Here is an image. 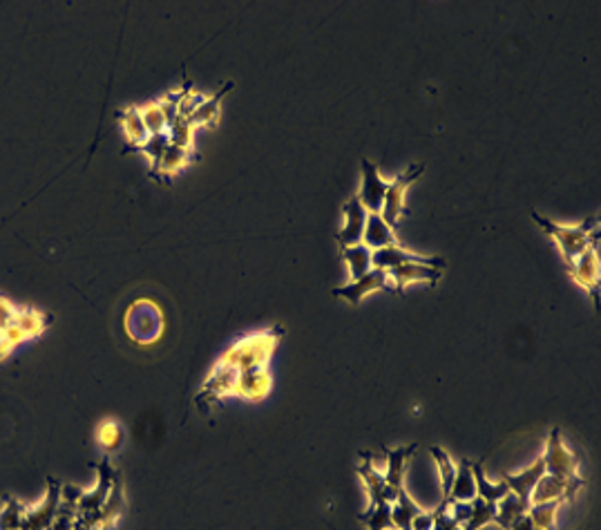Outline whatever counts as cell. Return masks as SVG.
Here are the masks:
<instances>
[{
  "label": "cell",
  "instance_id": "19",
  "mask_svg": "<svg viewBox=\"0 0 601 530\" xmlns=\"http://www.w3.org/2000/svg\"><path fill=\"white\" fill-rule=\"evenodd\" d=\"M416 450H418L416 443H411V446L396 448V450H385V454H387V472H385L387 486H391V488H396V490L405 488L407 463H409V459L414 457Z\"/></svg>",
  "mask_w": 601,
  "mask_h": 530
},
{
  "label": "cell",
  "instance_id": "20",
  "mask_svg": "<svg viewBox=\"0 0 601 530\" xmlns=\"http://www.w3.org/2000/svg\"><path fill=\"white\" fill-rule=\"evenodd\" d=\"M362 244L369 246L371 251H376V249H385V246L399 244V240H396L394 229L387 226V222L382 220L380 213H369L367 224H364Z\"/></svg>",
  "mask_w": 601,
  "mask_h": 530
},
{
  "label": "cell",
  "instance_id": "32",
  "mask_svg": "<svg viewBox=\"0 0 601 530\" xmlns=\"http://www.w3.org/2000/svg\"><path fill=\"white\" fill-rule=\"evenodd\" d=\"M561 501H546V504H530L528 517L539 530H555L557 513H559Z\"/></svg>",
  "mask_w": 601,
  "mask_h": 530
},
{
  "label": "cell",
  "instance_id": "11",
  "mask_svg": "<svg viewBox=\"0 0 601 530\" xmlns=\"http://www.w3.org/2000/svg\"><path fill=\"white\" fill-rule=\"evenodd\" d=\"M385 289L394 291V289H391L390 273L380 271V269H371L367 276L358 278V280H352L349 285L333 289V296L343 298V300H347L349 305H361V302L369 296V293L385 291Z\"/></svg>",
  "mask_w": 601,
  "mask_h": 530
},
{
  "label": "cell",
  "instance_id": "17",
  "mask_svg": "<svg viewBox=\"0 0 601 530\" xmlns=\"http://www.w3.org/2000/svg\"><path fill=\"white\" fill-rule=\"evenodd\" d=\"M543 475H546V463H543V459L539 457L532 466L525 468V470H521V472H517V475H505L503 481L508 484L510 492L517 495L519 499H521V504L530 508V497H532L534 486L541 481Z\"/></svg>",
  "mask_w": 601,
  "mask_h": 530
},
{
  "label": "cell",
  "instance_id": "2",
  "mask_svg": "<svg viewBox=\"0 0 601 530\" xmlns=\"http://www.w3.org/2000/svg\"><path fill=\"white\" fill-rule=\"evenodd\" d=\"M164 311L150 298H136L123 316V329H126L127 338L141 347L157 343L164 334Z\"/></svg>",
  "mask_w": 601,
  "mask_h": 530
},
{
  "label": "cell",
  "instance_id": "23",
  "mask_svg": "<svg viewBox=\"0 0 601 530\" xmlns=\"http://www.w3.org/2000/svg\"><path fill=\"white\" fill-rule=\"evenodd\" d=\"M117 117H119V121L123 126V135H126V139H127L126 150L136 148V146H141L150 137L148 130H146V123L139 115V108L136 106L126 108V110H121Z\"/></svg>",
  "mask_w": 601,
  "mask_h": 530
},
{
  "label": "cell",
  "instance_id": "33",
  "mask_svg": "<svg viewBox=\"0 0 601 530\" xmlns=\"http://www.w3.org/2000/svg\"><path fill=\"white\" fill-rule=\"evenodd\" d=\"M429 454L434 457V463H437V468H438V477H441L443 501H447L449 490H452V484H454V477H456V463H454L452 459H449V454L438 446L429 448Z\"/></svg>",
  "mask_w": 601,
  "mask_h": 530
},
{
  "label": "cell",
  "instance_id": "37",
  "mask_svg": "<svg viewBox=\"0 0 601 530\" xmlns=\"http://www.w3.org/2000/svg\"><path fill=\"white\" fill-rule=\"evenodd\" d=\"M16 314H18V307L14 305L12 300H7L5 296H0V334H3V331L14 323Z\"/></svg>",
  "mask_w": 601,
  "mask_h": 530
},
{
  "label": "cell",
  "instance_id": "35",
  "mask_svg": "<svg viewBox=\"0 0 601 530\" xmlns=\"http://www.w3.org/2000/svg\"><path fill=\"white\" fill-rule=\"evenodd\" d=\"M139 115L146 123L148 135H159V132H168V121H165L164 108L159 101H150L146 106H139Z\"/></svg>",
  "mask_w": 601,
  "mask_h": 530
},
{
  "label": "cell",
  "instance_id": "6",
  "mask_svg": "<svg viewBox=\"0 0 601 530\" xmlns=\"http://www.w3.org/2000/svg\"><path fill=\"white\" fill-rule=\"evenodd\" d=\"M543 463H546V475L563 477V479H577L579 477V459L572 450L566 448L559 430H552L548 437L546 452H543Z\"/></svg>",
  "mask_w": 601,
  "mask_h": 530
},
{
  "label": "cell",
  "instance_id": "36",
  "mask_svg": "<svg viewBox=\"0 0 601 530\" xmlns=\"http://www.w3.org/2000/svg\"><path fill=\"white\" fill-rule=\"evenodd\" d=\"M25 506L14 497H7L3 513H0V530H21L23 517H25Z\"/></svg>",
  "mask_w": 601,
  "mask_h": 530
},
{
  "label": "cell",
  "instance_id": "22",
  "mask_svg": "<svg viewBox=\"0 0 601 530\" xmlns=\"http://www.w3.org/2000/svg\"><path fill=\"white\" fill-rule=\"evenodd\" d=\"M476 497V484L474 475H472V461L461 459L456 463V477H454L452 490H449V501H472Z\"/></svg>",
  "mask_w": 601,
  "mask_h": 530
},
{
  "label": "cell",
  "instance_id": "38",
  "mask_svg": "<svg viewBox=\"0 0 601 530\" xmlns=\"http://www.w3.org/2000/svg\"><path fill=\"white\" fill-rule=\"evenodd\" d=\"M411 530H434V515L427 510H420L411 522Z\"/></svg>",
  "mask_w": 601,
  "mask_h": 530
},
{
  "label": "cell",
  "instance_id": "25",
  "mask_svg": "<svg viewBox=\"0 0 601 530\" xmlns=\"http://www.w3.org/2000/svg\"><path fill=\"white\" fill-rule=\"evenodd\" d=\"M420 510L423 508L416 504L414 497L402 488L399 492V497H396L394 504H391V522H394V530H411V522H414V517L420 513Z\"/></svg>",
  "mask_w": 601,
  "mask_h": 530
},
{
  "label": "cell",
  "instance_id": "10",
  "mask_svg": "<svg viewBox=\"0 0 601 530\" xmlns=\"http://www.w3.org/2000/svg\"><path fill=\"white\" fill-rule=\"evenodd\" d=\"M361 168H362V186L361 193L356 195L358 202H361L367 213H380L382 204H385L387 186H390V184L380 177L378 166L369 162L367 157L361 159Z\"/></svg>",
  "mask_w": 601,
  "mask_h": 530
},
{
  "label": "cell",
  "instance_id": "40",
  "mask_svg": "<svg viewBox=\"0 0 601 530\" xmlns=\"http://www.w3.org/2000/svg\"><path fill=\"white\" fill-rule=\"evenodd\" d=\"M452 530H461V526H454V528H452Z\"/></svg>",
  "mask_w": 601,
  "mask_h": 530
},
{
  "label": "cell",
  "instance_id": "12",
  "mask_svg": "<svg viewBox=\"0 0 601 530\" xmlns=\"http://www.w3.org/2000/svg\"><path fill=\"white\" fill-rule=\"evenodd\" d=\"M362 463L358 466V475H361L364 488H367V495H369V506L373 504H380V501H387V504H394L396 497H399V492L402 490H396L391 488V486H387L385 481V475H380V472L373 468V459L371 454L362 452Z\"/></svg>",
  "mask_w": 601,
  "mask_h": 530
},
{
  "label": "cell",
  "instance_id": "1",
  "mask_svg": "<svg viewBox=\"0 0 601 530\" xmlns=\"http://www.w3.org/2000/svg\"><path fill=\"white\" fill-rule=\"evenodd\" d=\"M282 336V327H273V329H264L258 331V334L244 336V338H239L238 343L226 349L221 361L229 363V365L238 369L239 374L267 367L273 352H276L277 345H280Z\"/></svg>",
  "mask_w": 601,
  "mask_h": 530
},
{
  "label": "cell",
  "instance_id": "21",
  "mask_svg": "<svg viewBox=\"0 0 601 530\" xmlns=\"http://www.w3.org/2000/svg\"><path fill=\"white\" fill-rule=\"evenodd\" d=\"M230 88H233V83H226L224 88L220 90L217 94H212V97H206V101L202 103L200 108H197L195 112H193L191 117H188V121L193 123V128H211L215 126L217 119H220V106H221V99L226 97V94L230 92Z\"/></svg>",
  "mask_w": 601,
  "mask_h": 530
},
{
  "label": "cell",
  "instance_id": "30",
  "mask_svg": "<svg viewBox=\"0 0 601 530\" xmlns=\"http://www.w3.org/2000/svg\"><path fill=\"white\" fill-rule=\"evenodd\" d=\"M470 504V517H467V522L463 524L461 530H481L485 524H494L496 504H490V501L481 499V497H474Z\"/></svg>",
  "mask_w": 601,
  "mask_h": 530
},
{
  "label": "cell",
  "instance_id": "7",
  "mask_svg": "<svg viewBox=\"0 0 601 530\" xmlns=\"http://www.w3.org/2000/svg\"><path fill=\"white\" fill-rule=\"evenodd\" d=\"M599 238L590 242L588 249L572 262L570 276L572 280L593 296L595 302H599V278H601V264H599Z\"/></svg>",
  "mask_w": 601,
  "mask_h": 530
},
{
  "label": "cell",
  "instance_id": "26",
  "mask_svg": "<svg viewBox=\"0 0 601 530\" xmlns=\"http://www.w3.org/2000/svg\"><path fill=\"white\" fill-rule=\"evenodd\" d=\"M340 255H343V260L347 262L352 280H358V278L367 276V273L371 271V249L364 246L362 242L347 246V249H340Z\"/></svg>",
  "mask_w": 601,
  "mask_h": 530
},
{
  "label": "cell",
  "instance_id": "4",
  "mask_svg": "<svg viewBox=\"0 0 601 530\" xmlns=\"http://www.w3.org/2000/svg\"><path fill=\"white\" fill-rule=\"evenodd\" d=\"M532 220L541 226L543 233L550 235L557 246H559L566 267H572V262L588 249L590 242H593V231H597V217H590V220H586L581 226H563L557 224V222L546 220V217L539 215L537 211H532Z\"/></svg>",
  "mask_w": 601,
  "mask_h": 530
},
{
  "label": "cell",
  "instance_id": "8",
  "mask_svg": "<svg viewBox=\"0 0 601 530\" xmlns=\"http://www.w3.org/2000/svg\"><path fill=\"white\" fill-rule=\"evenodd\" d=\"M425 264V267L438 269L445 271L447 262L443 258H425V255H416L411 251H405L400 244L385 246V249L371 251V269H380V271H391V269L400 267V264Z\"/></svg>",
  "mask_w": 601,
  "mask_h": 530
},
{
  "label": "cell",
  "instance_id": "18",
  "mask_svg": "<svg viewBox=\"0 0 601 530\" xmlns=\"http://www.w3.org/2000/svg\"><path fill=\"white\" fill-rule=\"evenodd\" d=\"M193 155L195 153H188V150H182V148H177V146L170 144L168 148H165L164 157H161L159 162L150 168V177L159 179V182H168L170 177H174L177 173H182V170L193 162Z\"/></svg>",
  "mask_w": 601,
  "mask_h": 530
},
{
  "label": "cell",
  "instance_id": "27",
  "mask_svg": "<svg viewBox=\"0 0 601 530\" xmlns=\"http://www.w3.org/2000/svg\"><path fill=\"white\" fill-rule=\"evenodd\" d=\"M525 513H528V506H523L521 499H519L517 495L508 492V495H505L503 499L496 504L494 524H499L503 530H510V526H512L519 517H523Z\"/></svg>",
  "mask_w": 601,
  "mask_h": 530
},
{
  "label": "cell",
  "instance_id": "29",
  "mask_svg": "<svg viewBox=\"0 0 601 530\" xmlns=\"http://www.w3.org/2000/svg\"><path fill=\"white\" fill-rule=\"evenodd\" d=\"M358 519H361L369 530H394V522H391V504H387V501L369 506L364 513L358 515Z\"/></svg>",
  "mask_w": 601,
  "mask_h": 530
},
{
  "label": "cell",
  "instance_id": "16",
  "mask_svg": "<svg viewBox=\"0 0 601 530\" xmlns=\"http://www.w3.org/2000/svg\"><path fill=\"white\" fill-rule=\"evenodd\" d=\"M343 213L344 217H347V222H344L343 231L335 233V240H338L340 249H347V246L362 242L364 224H367L369 213L364 211V206L358 202V197H352V200L343 206Z\"/></svg>",
  "mask_w": 601,
  "mask_h": 530
},
{
  "label": "cell",
  "instance_id": "3",
  "mask_svg": "<svg viewBox=\"0 0 601 530\" xmlns=\"http://www.w3.org/2000/svg\"><path fill=\"white\" fill-rule=\"evenodd\" d=\"M52 325H54V316L47 311L34 309V307H18L14 323L0 334V363L7 361L16 347L45 334Z\"/></svg>",
  "mask_w": 601,
  "mask_h": 530
},
{
  "label": "cell",
  "instance_id": "14",
  "mask_svg": "<svg viewBox=\"0 0 601 530\" xmlns=\"http://www.w3.org/2000/svg\"><path fill=\"white\" fill-rule=\"evenodd\" d=\"M271 387L273 378L271 374L267 372V367L253 369V372L239 374L238 383H235L233 396L250 401V403H262V401L271 394Z\"/></svg>",
  "mask_w": 601,
  "mask_h": 530
},
{
  "label": "cell",
  "instance_id": "34",
  "mask_svg": "<svg viewBox=\"0 0 601 530\" xmlns=\"http://www.w3.org/2000/svg\"><path fill=\"white\" fill-rule=\"evenodd\" d=\"M168 146H170L168 132H159V135H150L144 144L136 146V148L126 150V153H144L146 157L150 159V168H153V166L157 164L161 157H164V153Z\"/></svg>",
  "mask_w": 601,
  "mask_h": 530
},
{
  "label": "cell",
  "instance_id": "31",
  "mask_svg": "<svg viewBox=\"0 0 601 530\" xmlns=\"http://www.w3.org/2000/svg\"><path fill=\"white\" fill-rule=\"evenodd\" d=\"M168 137L170 144L177 146V148L188 150V153H195V128L186 117H177L168 126Z\"/></svg>",
  "mask_w": 601,
  "mask_h": 530
},
{
  "label": "cell",
  "instance_id": "39",
  "mask_svg": "<svg viewBox=\"0 0 601 530\" xmlns=\"http://www.w3.org/2000/svg\"><path fill=\"white\" fill-rule=\"evenodd\" d=\"M510 530H539L537 526H534L532 522H530V517H528V513L523 515V517H519L517 522L512 524V526H510Z\"/></svg>",
  "mask_w": 601,
  "mask_h": 530
},
{
  "label": "cell",
  "instance_id": "15",
  "mask_svg": "<svg viewBox=\"0 0 601 530\" xmlns=\"http://www.w3.org/2000/svg\"><path fill=\"white\" fill-rule=\"evenodd\" d=\"M387 273H390L391 289H394L396 293H400V296H405V289L414 285V282H429V285H437L443 276V271H438V269L425 267V264H416V262L400 264V267L391 269V271Z\"/></svg>",
  "mask_w": 601,
  "mask_h": 530
},
{
  "label": "cell",
  "instance_id": "5",
  "mask_svg": "<svg viewBox=\"0 0 601 530\" xmlns=\"http://www.w3.org/2000/svg\"><path fill=\"white\" fill-rule=\"evenodd\" d=\"M425 170V164H414L409 166V168L405 170V173L396 175L394 182L387 186V195H385V204H382V211H380V217L387 222V226H391V229H396V224H399L400 215L405 213V197H407V191H409L411 184L416 182V179L423 175Z\"/></svg>",
  "mask_w": 601,
  "mask_h": 530
},
{
  "label": "cell",
  "instance_id": "13",
  "mask_svg": "<svg viewBox=\"0 0 601 530\" xmlns=\"http://www.w3.org/2000/svg\"><path fill=\"white\" fill-rule=\"evenodd\" d=\"M581 486H584V479H581V477H577V479H563V477L543 475L541 481L534 486L530 504H546V501L570 499Z\"/></svg>",
  "mask_w": 601,
  "mask_h": 530
},
{
  "label": "cell",
  "instance_id": "28",
  "mask_svg": "<svg viewBox=\"0 0 601 530\" xmlns=\"http://www.w3.org/2000/svg\"><path fill=\"white\" fill-rule=\"evenodd\" d=\"M97 441L106 454H115L126 441V430L119 421H103L97 428Z\"/></svg>",
  "mask_w": 601,
  "mask_h": 530
},
{
  "label": "cell",
  "instance_id": "9",
  "mask_svg": "<svg viewBox=\"0 0 601 530\" xmlns=\"http://www.w3.org/2000/svg\"><path fill=\"white\" fill-rule=\"evenodd\" d=\"M61 508V484L50 477L47 479V495L42 499L41 506L36 508L25 510V517H23L21 530H50L52 522L56 519Z\"/></svg>",
  "mask_w": 601,
  "mask_h": 530
},
{
  "label": "cell",
  "instance_id": "24",
  "mask_svg": "<svg viewBox=\"0 0 601 530\" xmlns=\"http://www.w3.org/2000/svg\"><path fill=\"white\" fill-rule=\"evenodd\" d=\"M472 475H474V484H476V497L481 499L490 501V504H499L505 495H508L510 488L503 479L492 484L490 479L485 477V466L483 461H474L472 463Z\"/></svg>",
  "mask_w": 601,
  "mask_h": 530
}]
</instances>
